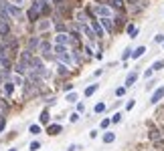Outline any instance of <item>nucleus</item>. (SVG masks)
Here are the masks:
<instances>
[{"label":"nucleus","instance_id":"obj_15","mask_svg":"<svg viewBox=\"0 0 164 151\" xmlns=\"http://www.w3.org/2000/svg\"><path fill=\"white\" fill-rule=\"evenodd\" d=\"M61 131H63L61 125H51V127H49V135H59Z\"/></svg>","mask_w":164,"mask_h":151},{"label":"nucleus","instance_id":"obj_27","mask_svg":"<svg viewBox=\"0 0 164 151\" xmlns=\"http://www.w3.org/2000/svg\"><path fill=\"white\" fill-rule=\"evenodd\" d=\"M41 123H49V113H47V111L41 113Z\"/></svg>","mask_w":164,"mask_h":151},{"label":"nucleus","instance_id":"obj_17","mask_svg":"<svg viewBox=\"0 0 164 151\" xmlns=\"http://www.w3.org/2000/svg\"><path fill=\"white\" fill-rule=\"evenodd\" d=\"M97 87H99V85H89V87L85 89V97H91V95L97 91Z\"/></svg>","mask_w":164,"mask_h":151},{"label":"nucleus","instance_id":"obj_36","mask_svg":"<svg viewBox=\"0 0 164 151\" xmlns=\"http://www.w3.org/2000/svg\"><path fill=\"white\" fill-rule=\"evenodd\" d=\"M77 149H81V147H79V145H69V149H67V151H77Z\"/></svg>","mask_w":164,"mask_h":151},{"label":"nucleus","instance_id":"obj_39","mask_svg":"<svg viewBox=\"0 0 164 151\" xmlns=\"http://www.w3.org/2000/svg\"><path fill=\"white\" fill-rule=\"evenodd\" d=\"M154 40H156V42H164V34H158V37L154 38Z\"/></svg>","mask_w":164,"mask_h":151},{"label":"nucleus","instance_id":"obj_1","mask_svg":"<svg viewBox=\"0 0 164 151\" xmlns=\"http://www.w3.org/2000/svg\"><path fill=\"white\" fill-rule=\"evenodd\" d=\"M53 52H55V57L63 63V65H73V59H71V52L67 50V46H61V44H55V48H53Z\"/></svg>","mask_w":164,"mask_h":151},{"label":"nucleus","instance_id":"obj_24","mask_svg":"<svg viewBox=\"0 0 164 151\" xmlns=\"http://www.w3.org/2000/svg\"><path fill=\"white\" fill-rule=\"evenodd\" d=\"M105 111V103H97L95 105V113H103Z\"/></svg>","mask_w":164,"mask_h":151},{"label":"nucleus","instance_id":"obj_2","mask_svg":"<svg viewBox=\"0 0 164 151\" xmlns=\"http://www.w3.org/2000/svg\"><path fill=\"white\" fill-rule=\"evenodd\" d=\"M69 42H75V38H71L69 34H65V32H59V34L55 37V44H61V46H67Z\"/></svg>","mask_w":164,"mask_h":151},{"label":"nucleus","instance_id":"obj_40","mask_svg":"<svg viewBox=\"0 0 164 151\" xmlns=\"http://www.w3.org/2000/svg\"><path fill=\"white\" fill-rule=\"evenodd\" d=\"M37 2H41V4H47V2H49V0H37Z\"/></svg>","mask_w":164,"mask_h":151},{"label":"nucleus","instance_id":"obj_12","mask_svg":"<svg viewBox=\"0 0 164 151\" xmlns=\"http://www.w3.org/2000/svg\"><path fill=\"white\" fill-rule=\"evenodd\" d=\"M136 79H138V73H130L128 79H126V89H128V87H132V85L136 83Z\"/></svg>","mask_w":164,"mask_h":151},{"label":"nucleus","instance_id":"obj_26","mask_svg":"<svg viewBox=\"0 0 164 151\" xmlns=\"http://www.w3.org/2000/svg\"><path fill=\"white\" fill-rule=\"evenodd\" d=\"M41 149V141H33L31 143V151H39Z\"/></svg>","mask_w":164,"mask_h":151},{"label":"nucleus","instance_id":"obj_30","mask_svg":"<svg viewBox=\"0 0 164 151\" xmlns=\"http://www.w3.org/2000/svg\"><path fill=\"white\" fill-rule=\"evenodd\" d=\"M59 73H61V75H67V65L61 63V65H59Z\"/></svg>","mask_w":164,"mask_h":151},{"label":"nucleus","instance_id":"obj_8","mask_svg":"<svg viewBox=\"0 0 164 151\" xmlns=\"http://www.w3.org/2000/svg\"><path fill=\"white\" fill-rule=\"evenodd\" d=\"M99 24H101L107 32H112V30H114V24H112V20H110V18H101V20H99Z\"/></svg>","mask_w":164,"mask_h":151},{"label":"nucleus","instance_id":"obj_6","mask_svg":"<svg viewBox=\"0 0 164 151\" xmlns=\"http://www.w3.org/2000/svg\"><path fill=\"white\" fill-rule=\"evenodd\" d=\"M51 44L49 42H41V52H43V57H47V59H51Z\"/></svg>","mask_w":164,"mask_h":151},{"label":"nucleus","instance_id":"obj_16","mask_svg":"<svg viewBox=\"0 0 164 151\" xmlns=\"http://www.w3.org/2000/svg\"><path fill=\"white\" fill-rule=\"evenodd\" d=\"M12 91H14V83H10V81L4 83V93L6 95H12Z\"/></svg>","mask_w":164,"mask_h":151},{"label":"nucleus","instance_id":"obj_33","mask_svg":"<svg viewBox=\"0 0 164 151\" xmlns=\"http://www.w3.org/2000/svg\"><path fill=\"white\" fill-rule=\"evenodd\" d=\"M110 123H112L110 119H103V121H101V129H105V127H110Z\"/></svg>","mask_w":164,"mask_h":151},{"label":"nucleus","instance_id":"obj_43","mask_svg":"<svg viewBox=\"0 0 164 151\" xmlns=\"http://www.w3.org/2000/svg\"><path fill=\"white\" fill-rule=\"evenodd\" d=\"M130 2H132V4H136V2H138V0H130Z\"/></svg>","mask_w":164,"mask_h":151},{"label":"nucleus","instance_id":"obj_35","mask_svg":"<svg viewBox=\"0 0 164 151\" xmlns=\"http://www.w3.org/2000/svg\"><path fill=\"white\" fill-rule=\"evenodd\" d=\"M134 105H136V101H134V99H132V101H128V105H126V109H128V111H130V109H132V107H134Z\"/></svg>","mask_w":164,"mask_h":151},{"label":"nucleus","instance_id":"obj_28","mask_svg":"<svg viewBox=\"0 0 164 151\" xmlns=\"http://www.w3.org/2000/svg\"><path fill=\"white\" fill-rule=\"evenodd\" d=\"M120 121H122V113H116L112 117V123H120Z\"/></svg>","mask_w":164,"mask_h":151},{"label":"nucleus","instance_id":"obj_20","mask_svg":"<svg viewBox=\"0 0 164 151\" xmlns=\"http://www.w3.org/2000/svg\"><path fill=\"white\" fill-rule=\"evenodd\" d=\"M29 131H31L33 135H39V133H41V125H31V127H29Z\"/></svg>","mask_w":164,"mask_h":151},{"label":"nucleus","instance_id":"obj_41","mask_svg":"<svg viewBox=\"0 0 164 151\" xmlns=\"http://www.w3.org/2000/svg\"><path fill=\"white\" fill-rule=\"evenodd\" d=\"M2 127H4V121H0V131H2Z\"/></svg>","mask_w":164,"mask_h":151},{"label":"nucleus","instance_id":"obj_42","mask_svg":"<svg viewBox=\"0 0 164 151\" xmlns=\"http://www.w3.org/2000/svg\"><path fill=\"white\" fill-rule=\"evenodd\" d=\"M53 2H55V4H61V0H53Z\"/></svg>","mask_w":164,"mask_h":151},{"label":"nucleus","instance_id":"obj_3","mask_svg":"<svg viewBox=\"0 0 164 151\" xmlns=\"http://www.w3.org/2000/svg\"><path fill=\"white\" fill-rule=\"evenodd\" d=\"M6 12H8L10 16H14V18H20V16H22V10H20L16 4H8V2H6Z\"/></svg>","mask_w":164,"mask_h":151},{"label":"nucleus","instance_id":"obj_9","mask_svg":"<svg viewBox=\"0 0 164 151\" xmlns=\"http://www.w3.org/2000/svg\"><path fill=\"white\" fill-rule=\"evenodd\" d=\"M91 28L95 30V37H103V28H101V24H99L97 20H93V24H91Z\"/></svg>","mask_w":164,"mask_h":151},{"label":"nucleus","instance_id":"obj_18","mask_svg":"<svg viewBox=\"0 0 164 151\" xmlns=\"http://www.w3.org/2000/svg\"><path fill=\"white\" fill-rule=\"evenodd\" d=\"M114 139H116V135H114L112 131H107V133L103 135V143H114Z\"/></svg>","mask_w":164,"mask_h":151},{"label":"nucleus","instance_id":"obj_4","mask_svg":"<svg viewBox=\"0 0 164 151\" xmlns=\"http://www.w3.org/2000/svg\"><path fill=\"white\" fill-rule=\"evenodd\" d=\"M93 12H97L101 18H110V14H112V10L107 6H93Z\"/></svg>","mask_w":164,"mask_h":151},{"label":"nucleus","instance_id":"obj_38","mask_svg":"<svg viewBox=\"0 0 164 151\" xmlns=\"http://www.w3.org/2000/svg\"><path fill=\"white\" fill-rule=\"evenodd\" d=\"M14 83H16V85H20V87H22V79H20V77H14Z\"/></svg>","mask_w":164,"mask_h":151},{"label":"nucleus","instance_id":"obj_37","mask_svg":"<svg viewBox=\"0 0 164 151\" xmlns=\"http://www.w3.org/2000/svg\"><path fill=\"white\" fill-rule=\"evenodd\" d=\"M57 30H59V32H63V30H65V26H63L61 22H57Z\"/></svg>","mask_w":164,"mask_h":151},{"label":"nucleus","instance_id":"obj_5","mask_svg":"<svg viewBox=\"0 0 164 151\" xmlns=\"http://www.w3.org/2000/svg\"><path fill=\"white\" fill-rule=\"evenodd\" d=\"M0 67H4V69H8L10 67V59H8V54L0 48Z\"/></svg>","mask_w":164,"mask_h":151},{"label":"nucleus","instance_id":"obj_7","mask_svg":"<svg viewBox=\"0 0 164 151\" xmlns=\"http://www.w3.org/2000/svg\"><path fill=\"white\" fill-rule=\"evenodd\" d=\"M83 28V32H85V34H87V38H89V40H91V42H93V40H95V32H93V28H91V26H87V24H83L81 26Z\"/></svg>","mask_w":164,"mask_h":151},{"label":"nucleus","instance_id":"obj_23","mask_svg":"<svg viewBox=\"0 0 164 151\" xmlns=\"http://www.w3.org/2000/svg\"><path fill=\"white\" fill-rule=\"evenodd\" d=\"M67 101H69V103H75V101H77V93H73V91H71V93L67 95Z\"/></svg>","mask_w":164,"mask_h":151},{"label":"nucleus","instance_id":"obj_13","mask_svg":"<svg viewBox=\"0 0 164 151\" xmlns=\"http://www.w3.org/2000/svg\"><path fill=\"white\" fill-rule=\"evenodd\" d=\"M39 46H41V40H39V38H31V40H29V50H31V52H33L35 48H39Z\"/></svg>","mask_w":164,"mask_h":151},{"label":"nucleus","instance_id":"obj_22","mask_svg":"<svg viewBox=\"0 0 164 151\" xmlns=\"http://www.w3.org/2000/svg\"><path fill=\"white\" fill-rule=\"evenodd\" d=\"M162 67H164V61H156V63L152 65V71H160Z\"/></svg>","mask_w":164,"mask_h":151},{"label":"nucleus","instance_id":"obj_34","mask_svg":"<svg viewBox=\"0 0 164 151\" xmlns=\"http://www.w3.org/2000/svg\"><path fill=\"white\" fill-rule=\"evenodd\" d=\"M69 119H71V123H77V121H79V115H77V113H73L71 117H69Z\"/></svg>","mask_w":164,"mask_h":151},{"label":"nucleus","instance_id":"obj_44","mask_svg":"<svg viewBox=\"0 0 164 151\" xmlns=\"http://www.w3.org/2000/svg\"><path fill=\"white\" fill-rule=\"evenodd\" d=\"M8 151H18V149H8Z\"/></svg>","mask_w":164,"mask_h":151},{"label":"nucleus","instance_id":"obj_29","mask_svg":"<svg viewBox=\"0 0 164 151\" xmlns=\"http://www.w3.org/2000/svg\"><path fill=\"white\" fill-rule=\"evenodd\" d=\"M47 28H49V20H43L39 24V30H47Z\"/></svg>","mask_w":164,"mask_h":151},{"label":"nucleus","instance_id":"obj_14","mask_svg":"<svg viewBox=\"0 0 164 151\" xmlns=\"http://www.w3.org/2000/svg\"><path fill=\"white\" fill-rule=\"evenodd\" d=\"M144 52H146V46H138L136 50H132V59H140Z\"/></svg>","mask_w":164,"mask_h":151},{"label":"nucleus","instance_id":"obj_32","mask_svg":"<svg viewBox=\"0 0 164 151\" xmlns=\"http://www.w3.org/2000/svg\"><path fill=\"white\" fill-rule=\"evenodd\" d=\"M124 93H126V87H120V89H116V95H118V97H122Z\"/></svg>","mask_w":164,"mask_h":151},{"label":"nucleus","instance_id":"obj_11","mask_svg":"<svg viewBox=\"0 0 164 151\" xmlns=\"http://www.w3.org/2000/svg\"><path fill=\"white\" fill-rule=\"evenodd\" d=\"M162 97H164V89H158V91H154V95H152V99H150V101H152V103H158Z\"/></svg>","mask_w":164,"mask_h":151},{"label":"nucleus","instance_id":"obj_25","mask_svg":"<svg viewBox=\"0 0 164 151\" xmlns=\"http://www.w3.org/2000/svg\"><path fill=\"white\" fill-rule=\"evenodd\" d=\"M110 4H112V6H116V8H122V6H124V0H110Z\"/></svg>","mask_w":164,"mask_h":151},{"label":"nucleus","instance_id":"obj_31","mask_svg":"<svg viewBox=\"0 0 164 151\" xmlns=\"http://www.w3.org/2000/svg\"><path fill=\"white\" fill-rule=\"evenodd\" d=\"M130 57H132V50H130V48H126V50H124V54H122V59L126 61V59H130Z\"/></svg>","mask_w":164,"mask_h":151},{"label":"nucleus","instance_id":"obj_21","mask_svg":"<svg viewBox=\"0 0 164 151\" xmlns=\"http://www.w3.org/2000/svg\"><path fill=\"white\" fill-rule=\"evenodd\" d=\"M150 139H152V141H160V133H158L156 129H152V131H150Z\"/></svg>","mask_w":164,"mask_h":151},{"label":"nucleus","instance_id":"obj_10","mask_svg":"<svg viewBox=\"0 0 164 151\" xmlns=\"http://www.w3.org/2000/svg\"><path fill=\"white\" fill-rule=\"evenodd\" d=\"M8 30H10L8 22H6V20H0V37H6V34H8Z\"/></svg>","mask_w":164,"mask_h":151},{"label":"nucleus","instance_id":"obj_19","mask_svg":"<svg viewBox=\"0 0 164 151\" xmlns=\"http://www.w3.org/2000/svg\"><path fill=\"white\" fill-rule=\"evenodd\" d=\"M128 34H130L132 38H136V34H138V28H136L134 24H130V26H128Z\"/></svg>","mask_w":164,"mask_h":151}]
</instances>
